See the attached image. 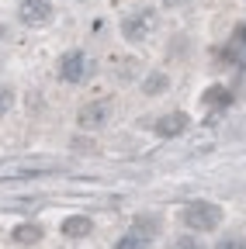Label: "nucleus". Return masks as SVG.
I'll use <instances>...</instances> for the list:
<instances>
[{
  "label": "nucleus",
  "mask_w": 246,
  "mask_h": 249,
  "mask_svg": "<svg viewBox=\"0 0 246 249\" xmlns=\"http://www.w3.org/2000/svg\"><path fill=\"white\" fill-rule=\"evenodd\" d=\"M114 249H149V239L139 235V232H129V235H121L114 242Z\"/></svg>",
  "instance_id": "obj_9"
},
{
  "label": "nucleus",
  "mask_w": 246,
  "mask_h": 249,
  "mask_svg": "<svg viewBox=\"0 0 246 249\" xmlns=\"http://www.w3.org/2000/svg\"><path fill=\"white\" fill-rule=\"evenodd\" d=\"M177 249H205V242L198 235H180L177 239Z\"/></svg>",
  "instance_id": "obj_13"
},
{
  "label": "nucleus",
  "mask_w": 246,
  "mask_h": 249,
  "mask_svg": "<svg viewBox=\"0 0 246 249\" xmlns=\"http://www.w3.org/2000/svg\"><path fill=\"white\" fill-rule=\"evenodd\" d=\"M152 21H156V14H152V11H139V14H132V18L125 21V28H121V31H125L129 42H142L149 31H152Z\"/></svg>",
  "instance_id": "obj_4"
},
{
  "label": "nucleus",
  "mask_w": 246,
  "mask_h": 249,
  "mask_svg": "<svg viewBox=\"0 0 246 249\" xmlns=\"http://www.w3.org/2000/svg\"><path fill=\"white\" fill-rule=\"evenodd\" d=\"M111 107H114L111 101H90V104H83L76 111V124L87 128V132H97V128H104L111 121Z\"/></svg>",
  "instance_id": "obj_3"
},
{
  "label": "nucleus",
  "mask_w": 246,
  "mask_h": 249,
  "mask_svg": "<svg viewBox=\"0 0 246 249\" xmlns=\"http://www.w3.org/2000/svg\"><path fill=\"white\" fill-rule=\"evenodd\" d=\"M56 73H59V80H63V83H80V80H87V73H90V59H87V52H80V49L66 52L63 59H59Z\"/></svg>",
  "instance_id": "obj_2"
},
{
  "label": "nucleus",
  "mask_w": 246,
  "mask_h": 249,
  "mask_svg": "<svg viewBox=\"0 0 246 249\" xmlns=\"http://www.w3.org/2000/svg\"><path fill=\"white\" fill-rule=\"evenodd\" d=\"M18 14H21L24 24H45L52 18V4H49V0H21Z\"/></svg>",
  "instance_id": "obj_5"
},
{
  "label": "nucleus",
  "mask_w": 246,
  "mask_h": 249,
  "mask_svg": "<svg viewBox=\"0 0 246 249\" xmlns=\"http://www.w3.org/2000/svg\"><path fill=\"white\" fill-rule=\"evenodd\" d=\"M188 124H191V118L184 114V111H170V114H163V118L156 121V135H163V139H177V135L188 132Z\"/></svg>",
  "instance_id": "obj_6"
},
{
  "label": "nucleus",
  "mask_w": 246,
  "mask_h": 249,
  "mask_svg": "<svg viewBox=\"0 0 246 249\" xmlns=\"http://www.w3.org/2000/svg\"><path fill=\"white\" fill-rule=\"evenodd\" d=\"M14 239L24 242V246H35V242L42 239V229H38V225H18V229H14Z\"/></svg>",
  "instance_id": "obj_8"
},
{
  "label": "nucleus",
  "mask_w": 246,
  "mask_h": 249,
  "mask_svg": "<svg viewBox=\"0 0 246 249\" xmlns=\"http://www.w3.org/2000/svg\"><path fill=\"white\" fill-rule=\"evenodd\" d=\"M167 87H170V76H167V73H160V70H156V73H149V76H146V83H142V90H146V93H163Z\"/></svg>",
  "instance_id": "obj_7"
},
{
  "label": "nucleus",
  "mask_w": 246,
  "mask_h": 249,
  "mask_svg": "<svg viewBox=\"0 0 246 249\" xmlns=\"http://www.w3.org/2000/svg\"><path fill=\"white\" fill-rule=\"evenodd\" d=\"M215 249H246V235H239V232H226V235H219Z\"/></svg>",
  "instance_id": "obj_10"
},
{
  "label": "nucleus",
  "mask_w": 246,
  "mask_h": 249,
  "mask_svg": "<svg viewBox=\"0 0 246 249\" xmlns=\"http://www.w3.org/2000/svg\"><path fill=\"white\" fill-rule=\"evenodd\" d=\"M180 218L191 232H215L222 225V208L211 201H191V204H184Z\"/></svg>",
  "instance_id": "obj_1"
},
{
  "label": "nucleus",
  "mask_w": 246,
  "mask_h": 249,
  "mask_svg": "<svg viewBox=\"0 0 246 249\" xmlns=\"http://www.w3.org/2000/svg\"><path fill=\"white\" fill-rule=\"evenodd\" d=\"M11 107H14V90L7 83H0V114H7Z\"/></svg>",
  "instance_id": "obj_12"
},
{
  "label": "nucleus",
  "mask_w": 246,
  "mask_h": 249,
  "mask_svg": "<svg viewBox=\"0 0 246 249\" xmlns=\"http://www.w3.org/2000/svg\"><path fill=\"white\" fill-rule=\"evenodd\" d=\"M63 232H66V235H87V232H90V218H83V214L70 218V222L63 225Z\"/></svg>",
  "instance_id": "obj_11"
}]
</instances>
